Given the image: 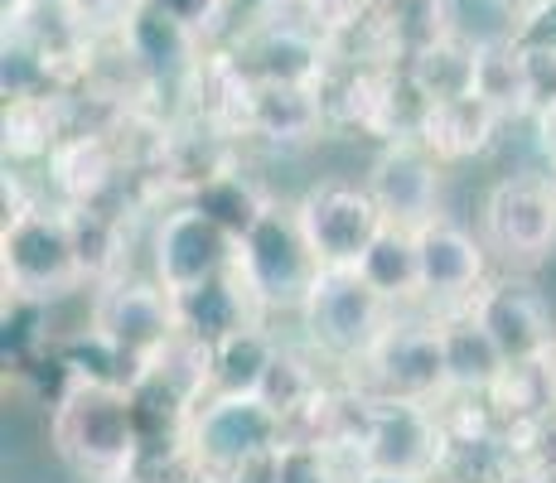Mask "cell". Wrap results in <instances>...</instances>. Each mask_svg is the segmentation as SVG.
<instances>
[{
    "label": "cell",
    "instance_id": "35",
    "mask_svg": "<svg viewBox=\"0 0 556 483\" xmlns=\"http://www.w3.org/2000/svg\"><path fill=\"white\" fill-rule=\"evenodd\" d=\"M518 45H528V49H556V0H547V5L532 10V15H522Z\"/></svg>",
    "mask_w": 556,
    "mask_h": 483
},
{
    "label": "cell",
    "instance_id": "31",
    "mask_svg": "<svg viewBox=\"0 0 556 483\" xmlns=\"http://www.w3.org/2000/svg\"><path fill=\"white\" fill-rule=\"evenodd\" d=\"M271 479L276 483H334V474H329L325 440L286 435L281 449L271 455Z\"/></svg>",
    "mask_w": 556,
    "mask_h": 483
},
{
    "label": "cell",
    "instance_id": "26",
    "mask_svg": "<svg viewBox=\"0 0 556 483\" xmlns=\"http://www.w3.org/2000/svg\"><path fill=\"white\" fill-rule=\"evenodd\" d=\"M63 208H68L73 242H78V262H83L88 285L112 281L116 266H122V252H126L122 223H116L102 203H63Z\"/></svg>",
    "mask_w": 556,
    "mask_h": 483
},
{
    "label": "cell",
    "instance_id": "25",
    "mask_svg": "<svg viewBox=\"0 0 556 483\" xmlns=\"http://www.w3.org/2000/svg\"><path fill=\"white\" fill-rule=\"evenodd\" d=\"M189 203H194L199 213H208L213 223H218V228H228L232 238H248V232L256 228V223H262V213L271 208V199H266L262 189L252 185L248 175H242V169H218V175H208L203 179V185H194L185 193Z\"/></svg>",
    "mask_w": 556,
    "mask_h": 483
},
{
    "label": "cell",
    "instance_id": "36",
    "mask_svg": "<svg viewBox=\"0 0 556 483\" xmlns=\"http://www.w3.org/2000/svg\"><path fill=\"white\" fill-rule=\"evenodd\" d=\"M238 5H248L252 15H271V10H281V5H295V0H238Z\"/></svg>",
    "mask_w": 556,
    "mask_h": 483
},
{
    "label": "cell",
    "instance_id": "38",
    "mask_svg": "<svg viewBox=\"0 0 556 483\" xmlns=\"http://www.w3.org/2000/svg\"><path fill=\"white\" fill-rule=\"evenodd\" d=\"M508 5L518 10V15H532V10H542V5H547V0H508Z\"/></svg>",
    "mask_w": 556,
    "mask_h": 483
},
{
    "label": "cell",
    "instance_id": "20",
    "mask_svg": "<svg viewBox=\"0 0 556 483\" xmlns=\"http://www.w3.org/2000/svg\"><path fill=\"white\" fill-rule=\"evenodd\" d=\"M441 343H445V396H489L508 372V358L489 329L469 309L441 315Z\"/></svg>",
    "mask_w": 556,
    "mask_h": 483
},
{
    "label": "cell",
    "instance_id": "29",
    "mask_svg": "<svg viewBox=\"0 0 556 483\" xmlns=\"http://www.w3.org/2000/svg\"><path fill=\"white\" fill-rule=\"evenodd\" d=\"M319 392H325V386H319V372L309 368V358H301V353H291L281 343V353H276L271 372H266V382H262V392H256V396H262V402L271 406L286 425H291L295 416L315 406Z\"/></svg>",
    "mask_w": 556,
    "mask_h": 483
},
{
    "label": "cell",
    "instance_id": "33",
    "mask_svg": "<svg viewBox=\"0 0 556 483\" xmlns=\"http://www.w3.org/2000/svg\"><path fill=\"white\" fill-rule=\"evenodd\" d=\"M146 5H155L160 15H169V20H179V25H189L194 35L208 39L213 29L228 20V10L238 5V0H146Z\"/></svg>",
    "mask_w": 556,
    "mask_h": 483
},
{
    "label": "cell",
    "instance_id": "21",
    "mask_svg": "<svg viewBox=\"0 0 556 483\" xmlns=\"http://www.w3.org/2000/svg\"><path fill=\"white\" fill-rule=\"evenodd\" d=\"M276 353H281V339L266 329V319L238 329L223 343L208 348V396H252L262 392L266 372H271Z\"/></svg>",
    "mask_w": 556,
    "mask_h": 483
},
{
    "label": "cell",
    "instance_id": "14",
    "mask_svg": "<svg viewBox=\"0 0 556 483\" xmlns=\"http://www.w3.org/2000/svg\"><path fill=\"white\" fill-rule=\"evenodd\" d=\"M416 252H421V305L441 315L465 309L489 281V242L451 223L445 213L416 228Z\"/></svg>",
    "mask_w": 556,
    "mask_h": 483
},
{
    "label": "cell",
    "instance_id": "15",
    "mask_svg": "<svg viewBox=\"0 0 556 483\" xmlns=\"http://www.w3.org/2000/svg\"><path fill=\"white\" fill-rule=\"evenodd\" d=\"M238 68L252 82H301L325 88L329 73V35H319L309 20H271L262 15L238 45Z\"/></svg>",
    "mask_w": 556,
    "mask_h": 483
},
{
    "label": "cell",
    "instance_id": "19",
    "mask_svg": "<svg viewBox=\"0 0 556 483\" xmlns=\"http://www.w3.org/2000/svg\"><path fill=\"white\" fill-rule=\"evenodd\" d=\"M504 122L508 116L494 102H484L479 92H459V97H445V102H426L416 136L441 155V165H459V160L484 155Z\"/></svg>",
    "mask_w": 556,
    "mask_h": 483
},
{
    "label": "cell",
    "instance_id": "6",
    "mask_svg": "<svg viewBox=\"0 0 556 483\" xmlns=\"http://www.w3.org/2000/svg\"><path fill=\"white\" fill-rule=\"evenodd\" d=\"M484 242L504 266H538L556 252V175L513 169L484 199Z\"/></svg>",
    "mask_w": 556,
    "mask_h": 483
},
{
    "label": "cell",
    "instance_id": "5",
    "mask_svg": "<svg viewBox=\"0 0 556 483\" xmlns=\"http://www.w3.org/2000/svg\"><path fill=\"white\" fill-rule=\"evenodd\" d=\"M238 271L248 281L252 300L262 305V315H301L309 285L325 266L309 252V238L295 208L271 203L262 213V223L238 242Z\"/></svg>",
    "mask_w": 556,
    "mask_h": 483
},
{
    "label": "cell",
    "instance_id": "23",
    "mask_svg": "<svg viewBox=\"0 0 556 483\" xmlns=\"http://www.w3.org/2000/svg\"><path fill=\"white\" fill-rule=\"evenodd\" d=\"M358 276L378 290L388 305H416L421 300V252H416V232L412 228H388L372 238V246L363 252L358 262Z\"/></svg>",
    "mask_w": 556,
    "mask_h": 483
},
{
    "label": "cell",
    "instance_id": "22",
    "mask_svg": "<svg viewBox=\"0 0 556 483\" xmlns=\"http://www.w3.org/2000/svg\"><path fill=\"white\" fill-rule=\"evenodd\" d=\"M475 53L479 45L459 39L455 29H441V35H431L426 45L406 53L402 73L426 102H445V97L475 92Z\"/></svg>",
    "mask_w": 556,
    "mask_h": 483
},
{
    "label": "cell",
    "instance_id": "12",
    "mask_svg": "<svg viewBox=\"0 0 556 483\" xmlns=\"http://www.w3.org/2000/svg\"><path fill=\"white\" fill-rule=\"evenodd\" d=\"M368 193L378 199L382 218L397 228H426L441 218V155L421 136H392L368 165Z\"/></svg>",
    "mask_w": 556,
    "mask_h": 483
},
{
    "label": "cell",
    "instance_id": "10",
    "mask_svg": "<svg viewBox=\"0 0 556 483\" xmlns=\"http://www.w3.org/2000/svg\"><path fill=\"white\" fill-rule=\"evenodd\" d=\"M238 266V238L228 228L199 213L189 199H179L169 213H160L151 232V276L175 295L199 281L232 271Z\"/></svg>",
    "mask_w": 556,
    "mask_h": 483
},
{
    "label": "cell",
    "instance_id": "40",
    "mask_svg": "<svg viewBox=\"0 0 556 483\" xmlns=\"http://www.w3.org/2000/svg\"><path fill=\"white\" fill-rule=\"evenodd\" d=\"M122 483H141V474H136V479H122Z\"/></svg>",
    "mask_w": 556,
    "mask_h": 483
},
{
    "label": "cell",
    "instance_id": "37",
    "mask_svg": "<svg viewBox=\"0 0 556 483\" xmlns=\"http://www.w3.org/2000/svg\"><path fill=\"white\" fill-rule=\"evenodd\" d=\"M368 483H426V479H406V474H388V469H372Z\"/></svg>",
    "mask_w": 556,
    "mask_h": 483
},
{
    "label": "cell",
    "instance_id": "4",
    "mask_svg": "<svg viewBox=\"0 0 556 483\" xmlns=\"http://www.w3.org/2000/svg\"><path fill=\"white\" fill-rule=\"evenodd\" d=\"M0 276H5L10 300H45V305L88 285L63 203H49V208L29 203L25 213L5 218V232H0Z\"/></svg>",
    "mask_w": 556,
    "mask_h": 483
},
{
    "label": "cell",
    "instance_id": "16",
    "mask_svg": "<svg viewBox=\"0 0 556 483\" xmlns=\"http://www.w3.org/2000/svg\"><path fill=\"white\" fill-rule=\"evenodd\" d=\"M329 116L325 88H301V82H252L242 92L238 126L271 145H301L309 136H319Z\"/></svg>",
    "mask_w": 556,
    "mask_h": 483
},
{
    "label": "cell",
    "instance_id": "17",
    "mask_svg": "<svg viewBox=\"0 0 556 483\" xmlns=\"http://www.w3.org/2000/svg\"><path fill=\"white\" fill-rule=\"evenodd\" d=\"M116 39H122L131 68L141 73V78H151V82L179 78V73H194L199 59H203V53H199L203 35H194V29L179 25V20L160 15V10L146 5V0H136V10L126 15V25L116 29Z\"/></svg>",
    "mask_w": 556,
    "mask_h": 483
},
{
    "label": "cell",
    "instance_id": "27",
    "mask_svg": "<svg viewBox=\"0 0 556 483\" xmlns=\"http://www.w3.org/2000/svg\"><path fill=\"white\" fill-rule=\"evenodd\" d=\"M475 92L494 102L508 122L528 116V73H522L518 39H498V45H479L475 53Z\"/></svg>",
    "mask_w": 556,
    "mask_h": 483
},
{
    "label": "cell",
    "instance_id": "34",
    "mask_svg": "<svg viewBox=\"0 0 556 483\" xmlns=\"http://www.w3.org/2000/svg\"><path fill=\"white\" fill-rule=\"evenodd\" d=\"M136 10V0H68V15L88 29L92 39L102 35H116L126 25V15Z\"/></svg>",
    "mask_w": 556,
    "mask_h": 483
},
{
    "label": "cell",
    "instance_id": "32",
    "mask_svg": "<svg viewBox=\"0 0 556 483\" xmlns=\"http://www.w3.org/2000/svg\"><path fill=\"white\" fill-rule=\"evenodd\" d=\"M522 49V73H528V116H542L556 106V49Z\"/></svg>",
    "mask_w": 556,
    "mask_h": 483
},
{
    "label": "cell",
    "instance_id": "1",
    "mask_svg": "<svg viewBox=\"0 0 556 483\" xmlns=\"http://www.w3.org/2000/svg\"><path fill=\"white\" fill-rule=\"evenodd\" d=\"M49 440L73 474L92 483L136 479L146 465V416L131 382L68 378L53 402Z\"/></svg>",
    "mask_w": 556,
    "mask_h": 483
},
{
    "label": "cell",
    "instance_id": "18",
    "mask_svg": "<svg viewBox=\"0 0 556 483\" xmlns=\"http://www.w3.org/2000/svg\"><path fill=\"white\" fill-rule=\"evenodd\" d=\"M175 319H179V334H189V339H199V343L213 348V343H223L228 334H238V329H248L266 315L252 300L242 271L232 266V271L213 276V281L175 290Z\"/></svg>",
    "mask_w": 556,
    "mask_h": 483
},
{
    "label": "cell",
    "instance_id": "2",
    "mask_svg": "<svg viewBox=\"0 0 556 483\" xmlns=\"http://www.w3.org/2000/svg\"><path fill=\"white\" fill-rule=\"evenodd\" d=\"M286 421L262 402V396H203L185 416V440L179 455L213 479H238L242 469L262 465L281 449Z\"/></svg>",
    "mask_w": 556,
    "mask_h": 483
},
{
    "label": "cell",
    "instance_id": "41",
    "mask_svg": "<svg viewBox=\"0 0 556 483\" xmlns=\"http://www.w3.org/2000/svg\"><path fill=\"white\" fill-rule=\"evenodd\" d=\"M552 372H556V353H552Z\"/></svg>",
    "mask_w": 556,
    "mask_h": 483
},
{
    "label": "cell",
    "instance_id": "39",
    "mask_svg": "<svg viewBox=\"0 0 556 483\" xmlns=\"http://www.w3.org/2000/svg\"><path fill=\"white\" fill-rule=\"evenodd\" d=\"M426 483H475V479H459V474H435V479H426Z\"/></svg>",
    "mask_w": 556,
    "mask_h": 483
},
{
    "label": "cell",
    "instance_id": "8",
    "mask_svg": "<svg viewBox=\"0 0 556 483\" xmlns=\"http://www.w3.org/2000/svg\"><path fill=\"white\" fill-rule=\"evenodd\" d=\"M363 449L372 469L406 479H435L445 465V416L435 402H402V396H368L363 416Z\"/></svg>",
    "mask_w": 556,
    "mask_h": 483
},
{
    "label": "cell",
    "instance_id": "11",
    "mask_svg": "<svg viewBox=\"0 0 556 483\" xmlns=\"http://www.w3.org/2000/svg\"><path fill=\"white\" fill-rule=\"evenodd\" d=\"M295 218H301L309 252L319 256V266H358L372 238L388 228V218H382L368 185H344V179L315 185L295 203Z\"/></svg>",
    "mask_w": 556,
    "mask_h": 483
},
{
    "label": "cell",
    "instance_id": "30",
    "mask_svg": "<svg viewBox=\"0 0 556 483\" xmlns=\"http://www.w3.org/2000/svg\"><path fill=\"white\" fill-rule=\"evenodd\" d=\"M513 445H518L532 483H556V396L532 416L513 421Z\"/></svg>",
    "mask_w": 556,
    "mask_h": 483
},
{
    "label": "cell",
    "instance_id": "24",
    "mask_svg": "<svg viewBox=\"0 0 556 483\" xmlns=\"http://www.w3.org/2000/svg\"><path fill=\"white\" fill-rule=\"evenodd\" d=\"M116 179V150L102 136H63L49 155V185L63 203H102Z\"/></svg>",
    "mask_w": 556,
    "mask_h": 483
},
{
    "label": "cell",
    "instance_id": "13",
    "mask_svg": "<svg viewBox=\"0 0 556 483\" xmlns=\"http://www.w3.org/2000/svg\"><path fill=\"white\" fill-rule=\"evenodd\" d=\"M465 309L489 329V339L498 343V353L508 358V368H538V363H552V353H556L552 309H547V300L532 290V281H522V276L484 281V290H479Z\"/></svg>",
    "mask_w": 556,
    "mask_h": 483
},
{
    "label": "cell",
    "instance_id": "7",
    "mask_svg": "<svg viewBox=\"0 0 556 483\" xmlns=\"http://www.w3.org/2000/svg\"><path fill=\"white\" fill-rule=\"evenodd\" d=\"M354 386L363 396H402V402H441L445 396V343L441 319H406L397 309L382 339L363 353Z\"/></svg>",
    "mask_w": 556,
    "mask_h": 483
},
{
    "label": "cell",
    "instance_id": "9",
    "mask_svg": "<svg viewBox=\"0 0 556 483\" xmlns=\"http://www.w3.org/2000/svg\"><path fill=\"white\" fill-rule=\"evenodd\" d=\"M88 319H92V329L112 343L116 358H122L136 378H141L146 363H151L155 353L179 334L175 295H169L155 276L151 281H122V276L102 281L98 295H92V315Z\"/></svg>",
    "mask_w": 556,
    "mask_h": 483
},
{
    "label": "cell",
    "instance_id": "28",
    "mask_svg": "<svg viewBox=\"0 0 556 483\" xmlns=\"http://www.w3.org/2000/svg\"><path fill=\"white\" fill-rule=\"evenodd\" d=\"M63 141V122L53 97H15L5 102V155L10 160H39L53 155Z\"/></svg>",
    "mask_w": 556,
    "mask_h": 483
},
{
    "label": "cell",
    "instance_id": "3",
    "mask_svg": "<svg viewBox=\"0 0 556 483\" xmlns=\"http://www.w3.org/2000/svg\"><path fill=\"white\" fill-rule=\"evenodd\" d=\"M295 319H301L315 358L339 363V368H358L363 353L397 319V305H388L378 290L363 281L358 266H325Z\"/></svg>",
    "mask_w": 556,
    "mask_h": 483
}]
</instances>
